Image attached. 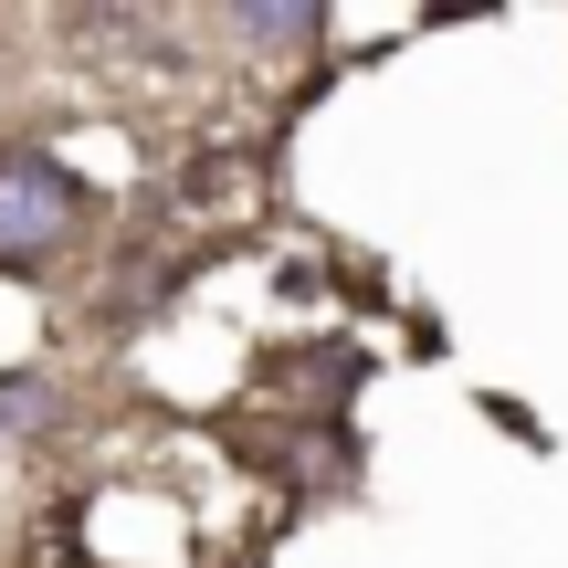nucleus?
<instances>
[{"mask_svg": "<svg viewBox=\"0 0 568 568\" xmlns=\"http://www.w3.org/2000/svg\"><path fill=\"white\" fill-rule=\"evenodd\" d=\"M74 232H84L74 169L42 159V148H0V264H11V274H42Z\"/></svg>", "mask_w": 568, "mask_h": 568, "instance_id": "1", "label": "nucleus"}, {"mask_svg": "<svg viewBox=\"0 0 568 568\" xmlns=\"http://www.w3.org/2000/svg\"><path fill=\"white\" fill-rule=\"evenodd\" d=\"M243 32L253 42H305V32H326V11H243Z\"/></svg>", "mask_w": 568, "mask_h": 568, "instance_id": "2", "label": "nucleus"}]
</instances>
